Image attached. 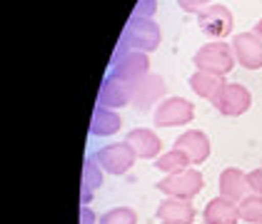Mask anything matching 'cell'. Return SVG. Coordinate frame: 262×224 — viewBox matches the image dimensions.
I'll return each mask as SVG.
<instances>
[{"label":"cell","mask_w":262,"mask_h":224,"mask_svg":"<svg viewBox=\"0 0 262 224\" xmlns=\"http://www.w3.org/2000/svg\"><path fill=\"white\" fill-rule=\"evenodd\" d=\"M125 142L130 144L135 150V155L142 157V160H152V157L158 160L160 157V150H162L160 137L152 130H147V127H138V130L127 132V140Z\"/></svg>","instance_id":"obj_16"},{"label":"cell","mask_w":262,"mask_h":224,"mask_svg":"<svg viewBox=\"0 0 262 224\" xmlns=\"http://www.w3.org/2000/svg\"><path fill=\"white\" fill-rule=\"evenodd\" d=\"M80 224H95V212H93L88 204L80 207Z\"/></svg>","instance_id":"obj_26"},{"label":"cell","mask_w":262,"mask_h":224,"mask_svg":"<svg viewBox=\"0 0 262 224\" xmlns=\"http://www.w3.org/2000/svg\"><path fill=\"white\" fill-rule=\"evenodd\" d=\"M232 53L235 60L247 70H260L262 67V40L255 33H240L232 38Z\"/></svg>","instance_id":"obj_10"},{"label":"cell","mask_w":262,"mask_h":224,"mask_svg":"<svg viewBox=\"0 0 262 224\" xmlns=\"http://www.w3.org/2000/svg\"><path fill=\"white\" fill-rule=\"evenodd\" d=\"M198 25L207 38H227L232 33L235 18L225 5H207L198 13Z\"/></svg>","instance_id":"obj_9"},{"label":"cell","mask_w":262,"mask_h":224,"mask_svg":"<svg viewBox=\"0 0 262 224\" xmlns=\"http://www.w3.org/2000/svg\"><path fill=\"white\" fill-rule=\"evenodd\" d=\"M252 33H255V35L262 40V20H257V25H255V30H252Z\"/></svg>","instance_id":"obj_27"},{"label":"cell","mask_w":262,"mask_h":224,"mask_svg":"<svg viewBox=\"0 0 262 224\" xmlns=\"http://www.w3.org/2000/svg\"><path fill=\"white\" fill-rule=\"evenodd\" d=\"M202 175L198 169H182V172H175V175H167L165 180L158 182V189H160L165 197H175V200H192L202 192Z\"/></svg>","instance_id":"obj_4"},{"label":"cell","mask_w":262,"mask_h":224,"mask_svg":"<svg viewBox=\"0 0 262 224\" xmlns=\"http://www.w3.org/2000/svg\"><path fill=\"white\" fill-rule=\"evenodd\" d=\"M240 219L247 224H262V194H247L242 200Z\"/></svg>","instance_id":"obj_21"},{"label":"cell","mask_w":262,"mask_h":224,"mask_svg":"<svg viewBox=\"0 0 262 224\" xmlns=\"http://www.w3.org/2000/svg\"><path fill=\"white\" fill-rule=\"evenodd\" d=\"M125 105H130V82L120 80L115 75H107L100 85V92H98V107L118 110Z\"/></svg>","instance_id":"obj_11"},{"label":"cell","mask_w":262,"mask_h":224,"mask_svg":"<svg viewBox=\"0 0 262 224\" xmlns=\"http://www.w3.org/2000/svg\"><path fill=\"white\" fill-rule=\"evenodd\" d=\"M215 105V110L225 115V117H240L245 115L247 110H250V105H252V95H250V90L240 85V82H225L222 85V90L217 92V97L212 100Z\"/></svg>","instance_id":"obj_7"},{"label":"cell","mask_w":262,"mask_h":224,"mask_svg":"<svg viewBox=\"0 0 262 224\" xmlns=\"http://www.w3.org/2000/svg\"><path fill=\"white\" fill-rule=\"evenodd\" d=\"M122 117L115 110H107V107H95L93 112V122H90V132L95 137H110L120 130Z\"/></svg>","instance_id":"obj_18"},{"label":"cell","mask_w":262,"mask_h":224,"mask_svg":"<svg viewBox=\"0 0 262 224\" xmlns=\"http://www.w3.org/2000/svg\"><path fill=\"white\" fill-rule=\"evenodd\" d=\"M195 117V105L185 97H165V100L155 107L152 122L158 127H180V125H190Z\"/></svg>","instance_id":"obj_8"},{"label":"cell","mask_w":262,"mask_h":224,"mask_svg":"<svg viewBox=\"0 0 262 224\" xmlns=\"http://www.w3.org/2000/svg\"><path fill=\"white\" fill-rule=\"evenodd\" d=\"M217 187H220V197L225 200H232V202L240 204L245 197H247V189H250V180L247 175L237 169V167H227L220 172V180H217Z\"/></svg>","instance_id":"obj_13"},{"label":"cell","mask_w":262,"mask_h":224,"mask_svg":"<svg viewBox=\"0 0 262 224\" xmlns=\"http://www.w3.org/2000/svg\"><path fill=\"white\" fill-rule=\"evenodd\" d=\"M162 95H165V80L155 72H147L130 82V105L140 112L150 110L152 105H160Z\"/></svg>","instance_id":"obj_6"},{"label":"cell","mask_w":262,"mask_h":224,"mask_svg":"<svg viewBox=\"0 0 262 224\" xmlns=\"http://www.w3.org/2000/svg\"><path fill=\"white\" fill-rule=\"evenodd\" d=\"M222 85H225V78H220V75H210V72H202V70L190 75V87L202 100L212 102L217 97V92L222 90Z\"/></svg>","instance_id":"obj_17"},{"label":"cell","mask_w":262,"mask_h":224,"mask_svg":"<svg viewBox=\"0 0 262 224\" xmlns=\"http://www.w3.org/2000/svg\"><path fill=\"white\" fill-rule=\"evenodd\" d=\"M205 224H237L240 222V204L225 197H215L205 204Z\"/></svg>","instance_id":"obj_15"},{"label":"cell","mask_w":262,"mask_h":224,"mask_svg":"<svg viewBox=\"0 0 262 224\" xmlns=\"http://www.w3.org/2000/svg\"><path fill=\"white\" fill-rule=\"evenodd\" d=\"M207 3L210 0H178V5H180L185 13H200L207 8Z\"/></svg>","instance_id":"obj_24"},{"label":"cell","mask_w":262,"mask_h":224,"mask_svg":"<svg viewBox=\"0 0 262 224\" xmlns=\"http://www.w3.org/2000/svg\"><path fill=\"white\" fill-rule=\"evenodd\" d=\"M155 10H158V3L155 0H138V5H135V10H133L130 18H147V20H152Z\"/></svg>","instance_id":"obj_23"},{"label":"cell","mask_w":262,"mask_h":224,"mask_svg":"<svg viewBox=\"0 0 262 224\" xmlns=\"http://www.w3.org/2000/svg\"><path fill=\"white\" fill-rule=\"evenodd\" d=\"M100 184H102V167L90 157V160H85V167H82V204H90L93 192Z\"/></svg>","instance_id":"obj_19"},{"label":"cell","mask_w":262,"mask_h":224,"mask_svg":"<svg viewBox=\"0 0 262 224\" xmlns=\"http://www.w3.org/2000/svg\"><path fill=\"white\" fill-rule=\"evenodd\" d=\"M147 72H150L147 53H138V50H130V47L120 45L110 58V75H115L120 80L133 82L142 78V75H147Z\"/></svg>","instance_id":"obj_3"},{"label":"cell","mask_w":262,"mask_h":224,"mask_svg":"<svg viewBox=\"0 0 262 224\" xmlns=\"http://www.w3.org/2000/svg\"><path fill=\"white\" fill-rule=\"evenodd\" d=\"M100 224H138V212L130 207H115L102 214Z\"/></svg>","instance_id":"obj_22"},{"label":"cell","mask_w":262,"mask_h":224,"mask_svg":"<svg viewBox=\"0 0 262 224\" xmlns=\"http://www.w3.org/2000/svg\"><path fill=\"white\" fill-rule=\"evenodd\" d=\"M247 180H250V189H252V194H262V167L260 169H252V172L247 175Z\"/></svg>","instance_id":"obj_25"},{"label":"cell","mask_w":262,"mask_h":224,"mask_svg":"<svg viewBox=\"0 0 262 224\" xmlns=\"http://www.w3.org/2000/svg\"><path fill=\"white\" fill-rule=\"evenodd\" d=\"M175 147L182 150V152L190 157L192 164H202L207 157H210V150H212L207 135L200 132V130H187V132H182L180 137L175 140Z\"/></svg>","instance_id":"obj_14"},{"label":"cell","mask_w":262,"mask_h":224,"mask_svg":"<svg viewBox=\"0 0 262 224\" xmlns=\"http://www.w3.org/2000/svg\"><path fill=\"white\" fill-rule=\"evenodd\" d=\"M93 160L100 164L102 172H107V175H125V172L133 169L138 155H135V150L127 142H115V144L100 147V150L93 155Z\"/></svg>","instance_id":"obj_5"},{"label":"cell","mask_w":262,"mask_h":224,"mask_svg":"<svg viewBox=\"0 0 262 224\" xmlns=\"http://www.w3.org/2000/svg\"><path fill=\"white\" fill-rule=\"evenodd\" d=\"M235 62L237 60H235L232 45H227L222 40L207 42L192 55V65H198V70L210 72V75H220V78H225L235 67Z\"/></svg>","instance_id":"obj_1"},{"label":"cell","mask_w":262,"mask_h":224,"mask_svg":"<svg viewBox=\"0 0 262 224\" xmlns=\"http://www.w3.org/2000/svg\"><path fill=\"white\" fill-rule=\"evenodd\" d=\"M187 164H192V162H190V157H187L182 150H178V147L167 150L165 155H160V157L155 160V167H158L160 172H165V175L182 172V169H187Z\"/></svg>","instance_id":"obj_20"},{"label":"cell","mask_w":262,"mask_h":224,"mask_svg":"<svg viewBox=\"0 0 262 224\" xmlns=\"http://www.w3.org/2000/svg\"><path fill=\"white\" fill-rule=\"evenodd\" d=\"M162 33L158 28V22L147 20V18H130L125 30H122V40L120 45L130 47V50H138V53H152L160 47Z\"/></svg>","instance_id":"obj_2"},{"label":"cell","mask_w":262,"mask_h":224,"mask_svg":"<svg viewBox=\"0 0 262 224\" xmlns=\"http://www.w3.org/2000/svg\"><path fill=\"white\" fill-rule=\"evenodd\" d=\"M155 217L160 224H192L195 222V207L190 200H175V197H165V202L158 204Z\"/></svg>","instance_id":"obj_12"}]
</instances>
